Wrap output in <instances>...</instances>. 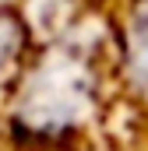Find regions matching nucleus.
<instances>
[{"mask_svg":"<svg viewBox=\"0 0 148 151\" xmlns=\"http://www.w3.org/2000/svg\"><path fill=\"white\" fill-rule=\"evenodd\" d=\"M113 74V28L78 18L60 35L36 42L25 67L4 95V130L21 151L74 148L106 106V77Z\"/></svg>","mask_w":148,"mask_h":151,"instance_id":"1","label":"nucleus"},{"mask_svg":"<svg viewBox=\"0 0 148 151\" xmlns=\"http://www.w3.org/2000/svg\"><path fill=\"white\" fill-rule=\"evenodd\" d=\"M113 28V74L127 95L148 106V0H123Z\"/></svg>","mask_w":148,"mask_h":151,"instance_id":"2","label":"nucleus"}]
</instances>
